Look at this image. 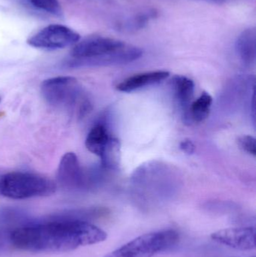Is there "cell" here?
Wrapping results in <instances>:
<instances>
[{
  "instance_id": "cell-1",
  "label": "cell",
  "mask_w": 256,
  "mask_h": 257,
  "mask_svg": "<svg viewBox=\"0 0 256 257\" xmlns=\"http://www.w3.org/2000/svg\"><path fill=\"white\" fill-rule=\"evenodd\" d=\"M106 232L87 220L57 214L43 221H29L11 232L13 247L36 253L75 250L107 239Z\"/></svg>"
},
{
  "instance_id": "cell-2",
  "label": "cell",
  "mask_w": 256,
  "mask_h": 257,
  "mask_svg": "<svg viewBox=\"0 0 256 257\" xmlns=\"http://www.w3.org/2000/svg\"><path fill=\"white\" fill-rule=\"evenodd\" d=\"M142 49L106 36H94L79 41L70 51V67H96L127 64L139 59Z\"/></svg>"
},
{
  "instance_id": "cell-3",
  "label": "cell",
  "mask_w": 256,
  "mask_h": 257,
  "mask_svg": "<svg viewBox=\"0 0 256 257\" xmlns=\"http://www.w3.org/2000/svg\"><path fill=\"white\" fill-rule=\"evenodd\" d=\"M41 93L49 105L75 111L80 117L92 108L91 103L74 77L58 76L45 80L41 84Z\"/></svg>"
},
{
  "instance_id": "cell-4",
  "label": "cell",
  "mask_w": 256,
  "mask_h": 257,
  "mask_svg": "<svg viewBox=\"0 0 256 257\" xmlns=\"http://www.w3.org/2000/svg\"><path fill=\"white\" fill-rule=\"evenodd\" d=\"M57 185L48 178L30 173L12 172L0 176V195L13 199L51 196Z\"/></svg>"
},
{
  "instance_id": "cell-5",
  "label": "cell",
  "mask_w": 256,
  "mask_h": 257,
  "mask_svg": "<svg viewBox=\"0 0 256 257\" xmlns=\"http://www.w3.org/2000/svg\"><path fill=\"white\" fill-rule=\"evenodd\" d=\"M179 241L173 229L144 234L111 252L105 257H153L169 250Z\"/></svg>"
},
{
  "instance_id": "cell-6",
  "label": "cell",
  "mask_w": 256,
  "mask_h": 257,
  "mask_svg": "<svg viewBox=\"0 0 256 257\" xmlns=\"http://www.w3.org/2000/svg\"><path fill=\"white\" fill-rule=\"evenodd\" d=\"M80 39V35L72 29L60 24H52L29 38L27 44L38 49L56 51L75 45Z\"/></svg>"
},
{
  "instance_id": "cell-7",
  "label": "cell",
  "mask_w": 256,
  "mask_h": 257,
  "mask_svg": "<svg viewBox=\"0 0 256 257\" xmlns=\"http://www.w3.org/2000/svg\"><path fill=\"white\" fill-rule=\"evenodd\" d=\"M211 238L219 244L240 250L255 248V229L254 227L228 228L211 234Z\"/></svg>"
},
{
  "instance_id": "cell-8",
  "label": "cell",
  "mask_w": 256,
  "mask_h": 257,
  "mask_svg": "<svg viewBox=\"0 0 256 257\" xmlns=\"http://www.w3.org/2000/svg\"><path fill=\"white\" fill-rule=\"evenodd\" d=\"M57 181L69 189H81L87 184L86 176L81 169L78 157L72 152L63 156L57 170Z\"/></svg>"
},
{
  "instance_id": "cell-9",
  "label": "cell",
  "mask_w": 256,
  "mask_h": 257,
  "mask_svg": "<svg viewBox=\"0 0 256 257\" xmlns=\"http://www.w3.org/2000/svg\"><path fill=\"white\" fill-rule=\"evenodd\" d=\"M171 84L176 100L183 114V121L190 123V107L195 93V84L187 77L176 75L171 80Z\"/></svg>"
},
{
  "instance_id": "cell-10",
  "label": "cell",
  "mask_w": 256,
  "mask_h": 257,
  "mask_svg": "<svg viewBox=\"0 0 256 257\" xmlns=\"http://www.w3.org/2000/svg\"><path fill=\"white\" fill-rule=\"evenodd\" d=\"M169 75V72L167 71L160 70L136 74L117 84V90L120 92L130 93L142 87L161 82L168 78Z\"/></svg>"
},
{
  "instance_id": "cell-11",
  "label": "cell",
  "mask_w": 256,
  "mask_h": 257,
  "mask_svg": "<svg viewBox=\"0 0 256 257\" xmlns=\"http://www.w3.org/2000/svg\"><path fill=\"white\" fill-rule=\"evenodd\" d=\"M255 27H250L242 32L236 41V53L246 66H252L255 62Z\"/></svg>"
},
{
  "instance_id": "cell-12",
  "label": "cell",
  "mask_w": 256,
  "mask_h": 257,
  "mask_svg": "<svg viewBox=\"0 0 256 257\" xmlns=\"http://www.w3.org/2000/svg\"><path fill=\"white\" fill-rule=\"evenodd\" d=\"M111 138L106 126L103 123H97L87 135L85 141L86 148L92 154L101 157Z\"/></svg>"
},
{
  "instance_id": "cell-13",
  "label": "cell",
  "mask_w": 256,
  "mask_h": 257,
  "mask_svg": "<svg viewBox=\"0 0 256 257\" xmlns=\"http://www.w3.org/2000/svg\"><path fill=\"white\" fill-rule=\"evenodd\" d=\"M157 16L158 11L156 9H145L120 21L117 24V29L123 33H135L142 30Z\"/></svg>"
},
{
  "instance_id": "cell-14",
  "label": "cell",
  "mask_w": 256,
  "mask_h": 257,
  "mask_svg": "<svg viewBox=\"0 0 256 257\" xmlns=\"http://www.w3.org/2000/svg\"><path fill=\"white\" fill-rule=\"evenodd\" d=\"M213 99L207 92L201 93V96L192 102L190 107V118L192 121H204L208 117L211 109Z\"/></svg>"
},
{
  "instance_id": "cell-15",
  "label": "cell",
  "mask_w": 256,
  "mask_h": 257,
  "mask_svg": "<svg viewBox=\"0 0 256 257\" xmlns=\"http://www.w3.org/2000/svg\"><path fill=\"white\" fill-rule=\"evenodd\" d=\"M104 168L117 170L120 163V143L118 139L111 138L100 157Z\"/></svg>"
},
{
  "instance_id": "cell-16",
  "label": "cell",
  "mask_w": 256,
  "mask_h": 257,
  "mask_svg": "<svg viewBox=\"0 0 256 257\" xmlns=\"http://www.w3.org/2000/svg\"><path fill=\"white\" fill-rule=\"evenodd\" d=\"M36 9L55 17L63 15V9L58 0H27Z\"/></svg>"
},
{
  "instance_id": "cell-17",
  "label": "cell",
  "mask_w": 256,
  "mask_h": 257,
  "mask_svg": "<svg viewBox=\"0 0 256 257\" xmlns=\"http://www.w3.org/2000/svg\"><path fill=\"white\" fill-rule=\"evenodd\" d=\"M238 145L245 152L255 157L256 155L255 139L253 136H243L238 139Z\"/></svg>"
},
{
  "instance_id": "cell-18",
  "label": "cell",
  "mask_w": 256,
  "mask_h": 257,
  "mask_svg": "<svg viewBox=\"0 0 256 257\" xmlns=\"http://www.w3.org/2000/svg\"><path fill=\"white\" fill-rule=\"evenodd\" d=\"M11 232L6 229H0V255L9 251L13 247L11 241Z\"/></svg>"
},
{
  "instance_id": "cell-19",
  "label": "cell",
  "mask_w": 256,
  "mask_h": 257,
  "mask_svg": "<svg viewBox=\"0 0 256 257\" xmlns=\"http://www.w3.org/2000/svg\"><path fill=\"white\" fill-rule=\"evenodd\" d=\"M180 148L185 154H189V155H192L195 151V145L190 139H185V140L182 141L180 144Z\"/></svg>"
},
{
  "instance_id": "cell-20",
  "label": "cell",
  "mask_w": 256,
  "mask_h": 257,
  "mask_svg": "<svg viewBox=\"0 0 256 257\" xmlns=\"http://www.w3.org/2000/svg\"><path fill=\"white\" fill-rule=\"evenodd\" d=\"M201 1L208 2V3H216V4H222L225 3L226 0H201Z\"/></svg>"
},
{
  "instance_id": "cell-21",
  "label": "cell",
  "mask_w": 256,
  "mask_h": 257,
  "mask_svg": "<svg viewBox=\"0 0 256 257\" xmlns=\"http://www.w3.org/2000/svg\"><path fill=\"white\" fill-rule=\"evenodd\" d=\"M0 102H1V99H0Z\"/></svg>"
}]
</instances>
